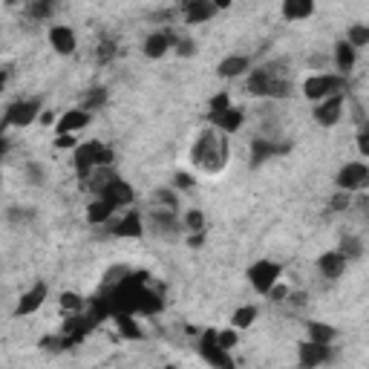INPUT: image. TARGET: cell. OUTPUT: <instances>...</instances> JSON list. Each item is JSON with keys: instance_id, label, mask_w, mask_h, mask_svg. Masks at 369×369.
<instances>
[{"instance_id": "cell-1", "label": "cell", "mask_w": 369, "mask_h": 369, "mask_svg": "<svg viewBox=\"0 0 369 369\" xmlns=\"http://www.w3.org/2000/svg\"><path fill=\"white\" fill-rule=\"evenodd\" d=\"M292 89L294 84L286 61H268L248 72V92L254 99H289Z\"/></svg>"}, {"instance_id": "cell-2", "label": "cell", "mask_w": 369, "mask_h": 369, "mask_svg": "<svg viewBox=\"0 0 369 369\" xmlns=\"http://www.w3.org/2000/svg\"><path fill=\"white\" fill-rule=\"evenodd\" d=\"M228 136L219 133L216 127H208L197 136L191 148V165L205 170V173H222L228 165Z\"/></svg>"}, {"instance_id": "cell-3", "label": "cell", "mask_w": 369, "mask_h": 369, "mask_svg": "<svg viewBox=\"0 0 369 369\" xmlns=\"http://www.w3.org/2000/svg\"><path fill=\"white\" fill-rule=\"evenodd\" d=\"M72 162H75V173L81 182H87L92 176L96 167H113L116 162V150L110 145H101V142H81L72 153Z\"/></svg>"}, {"instance_id": "cell-4", "label": "cell", "mask_w": 369, "mask_h": 369, "mask_svg": "<svg viewBox=\"0 0 369 369\" xmlns=\"http://www.w3.org/2000/svg\"><path fill=\"white\" fill-rule=\"evenodd\" d=\"M303 96L312 101V104H320L326 101L332 96H341V92H346V78L338 75V72H314L303 81Z\"/></svg>"}, {"instance_id": "cell-5", "label": "cell", "mask_w": 369, "mask_h": 369, "mask_svg": "<svg viewBox=\"0 0 369 369\" xmlns=\"http://www.w3.org/2000/svg\"><path fill=\"white\" fill-rule=\"evenodd\" d=\"M280 277H283V265L280 263H274V260H257L251 268H248V283L257 294H265L280 283Z\"/></svg>"}, {"instance_id": "cell-6", "label": "cell", "mask_w": 369, "mask_h": 369, "mask_svg": "<svg viewBox=\"0 0 369 369\" xmlns=\"http://www.w3.org/2000/svg\"><path fill=\"white\" fill-rule=\"evenodd\" d=\"M40 116H43L40 99H18L15 104L6 107L4 127H29V124L40 121Z\"/></svg>"}, {"instance_id": "cell-7", "label": "cell", "mask_w": 369, "mask_h": 369, "mask_svg": "<svg viewBox=\"0 0 369 369\" xmlns=\"http://www.w3.org/2000/svg\"><path fill=\"white\" fill-rule=\"evenodd\" d=\"M338 191H346V194H355V191H363L369 188V165L366 162H346L341 170H338Z\"/></svg>"}, {"instance_id": "cell-8", "label": "cell", "mask_w": 369, "mask_h": 369, "mask_svg": "<svg viewBox=\"0 0 369 369\" xmlns=\"http://www.w3.org/2000/svg\"><path fill=\"white\" fill-rule=\"evenodd\" d=\"M199 355L214 366V369H237L234 366V358L231 352H225L216 341V329H205L202 338H199Z\"/></svg>"}, {"instance_id": "cell-9", "label": "cell", "mask_w": 369, "mask_h": 369, "mask_svg": "<svg viewBox=\"0 0 369 369\" xmlns=\"http://www.w3.org/2000/svg\"><path fill=\"white\" fill-rule=\"evenodd\" d=\"M148 222H150V231H153V234L167 237V240L179 237V231H184L182 219L176 216V211H167V208H153L150 216H148Z\"/></svg>"}, {"instance_id": "cell-10", "label": "cell", "mask_w": 369, "mask_h": 369, "mask_svg": "<svg viewBox=\"0 0 369 369\" xmlns=\"http://www.w3.org/2000/svg\"><path fill=\"white\" fill-rule=\"evenodd\" d=\"M343 107H346V92H341V96H332L326 101L314 104L312 116H314V124L320 127H335L341 119H343Z\"/></svg>"}, {"instance_id": "cell-11", "label": "cell", "mask_w": 369, "mask_h": 369, "mask_svg": "<svg viewBox=\"0 0 369 369\" xmlns=\"http://www.w3.org/2000/svg\"><path fill=\"white\" fill-rule=\"evenodd\" d=\"M297 358H300V369H317V366L332 360V346H323V343H314V341H303L297 346Z\"/></svg>"}, {"instance_id": "cell-12", "label": "cell", "mask_w": 369, "mask_h": 369, "mask_svg": "<svg viewBox=\"0 0 369 369\" xmlns=\"http://www.w3.org/2000/svg\"><path fill=\"white\" fill-rule=\"evenodd\" d=\"M46 294H50V286L46 283H35L32 289H26L21 297H18V306H15V317H29V314H35L43 303H46Z\"/></svg>"}, {"instance_id": "cell-13", "label": "cell", "mask_w": 369, "mask_h": 369, "mask_svg": "<svg viewBox=\"0 0 369 369\" xmlns=\"http://www.w3.org/2000/svg\"><path fill=\"white\" fill-rule=\"evenodd\" d=\"M289 150H292V145H280V142H274V138H254L251 142V167H260L271 156H283Z\"/></svg>"}, {"instance_id": "cell-14", "label": "cell", "mask_w": 369, "mask_h": 369, "mask_svg": "<svg viewBox=\"0 0 369 369\" xmlns=\"http://www.w3.org/2000/svg\"><path fill=\"white\" fill-rule=\"evenodd\" d=\"M46 38H50V46H53L58 55H72V53L78 50V35H75L70 26H64V23L50 26Z\"/></svg>"}, {"instance_id": "cell-15", "label": "cell", "mask_w": 369, "mask_h": 369, "mask_svg": "<svg viewBox=\"0 0 369 369\" xmlns=\"http://www.w3.org/2000/svg\"><path fill=\"white\" fill-rule=\"evenodd\" d=\"M216 12H219V9H216V4H214V0H188V4L182 6L184 23H191V26L214 21V18H216Z\"/></svg>"}, {"instance_id": "cell-16", "label": "cell", "mask_w": 369, "mask_h": 369, "mask_svg": "<svg viewBox=\"0 0 369 369\" xmlns=\"http://www.w3.org/2000/svg\"><path fill=\"white\" fill-rule=\"evenodd\" d=\"M170 46H176V38L167 32V29H159V32H150L148 38H145V58H150V61H159V58H165L167 53H170Z\"/></svg>"}, {"instance_id": "cell-17", "label": "cell", "mask_w": 369, "mask_h": 369, "mask_svg": "<svg viewBox=\"0 0 369 369\" xmlns=\"http://www.w3.org/2000/svg\"><path fill=\"white\" fill-rule=\"evenodd\" d=\"M89 121H92V113H87L84 107H75V110H67L64 116H58L55 133L58 136H75L78 130L89 127Z\"/></svg>"}, {"instance_id": "cell-18", "label": "cell", "mask_w": 369, "mask_h": 369, "mask_svg": "<svg viewBox=\"0 0 369 369\" xmlns=\"http://www.w3.org/2000/svg\"><path fill=\"white\" fill-rule=\"evenodd\" d=\"M113 234L121 237V240H138V237L145 234V216L138 214V211H127L121 219H116Z\"/></svg>"}, {"instance_id": "cell-19", "label": "cell", "mask_w": 369, "mask_h": 369, "mask_svg": "<svg viewBox=\"0 0 369 369\" xmlns=\"http://www.w3.org/2000/svg\"><path fill=\"white\" fill-rule=\"evenodd\" d=\"M101 199L104 202H110L113 208H127V205H133V199H136V191H133V184L127 182V179H113L110 182V188L101 194Z\"/></svg>"}, {"instance_id": "cell-20", "label": "cell", "mask_w": 369, "mask_h": 369, "mask_svg": "<svg viewBox=\"0 0 369 369\" xmlns=\"http://www.w3.org/2000/svg\"><path fill=\"white\" fill-rule=\"evenodd\" d=\"M346 257L335 248V251H323L320 257H317V271H320V277L323 280H338V277L346 271Z\"/></svg>"}, {"instance_id": "cell-21", "label": "cell", "mask_w": 369, "mask_h": 369, "mask_svg": "<svg viewBox=\"0 0 369 369\" xmlns=\"http://www.w3.org/2000/svg\"><path fill=\"white\" fill-rule=\"evenodd\" d=\"M314 9H317V6L312 4V0H283V4H280V15H283V21H289V23H300V21L312 18Z\"/></svg>"}, {"instance_id": "cell-22", "label": "cell", "mask_w": 369, "mask_h": 369, "mask_svg": "<svg viewBox=\"0 0 369 369\" xmlns=\"http://www.w3.org/2000/svg\"><path fill=\"white\" fill-rule=\"evenodd\" d=\"M251 70H254V67H251V58H248V55H228V58L219 61L216 75H219V78H240V75H246V72H251Z\"/></svg>"}, {"instance_id": "cell-23", "label": "cell", "mask_w": 369, "mask_h": 369, "mask_svg": "<svg viewBox=\"0 0 369 369\" xmlns=\"http://www.w3.org/2000/svg\"><path fill=\"white\" fill-rule=\"evenodd\" d=\"M243 121H246L243 110H240V107H231L228 113H222V116L211 119V127H216V130H219V133H225V136H234V133L243 127Z\"/></svg>"}, {"instance_id": "cell-24", "label": "cell", "mask_w": 369, "mask_h": 369, "mask_svg": "<svg viewBox=\"0 0 369 369\" xmlns=\"http://www.w3.org/2000/svg\"><path fill=\"white\" fill-rule=\"evenodd\" d=\"M355 61H358V50H355V46H349L346 40H338L335 43V67H338V75L346 78L352 72Z\"/></svg>"}, {"instance_id": "cell-25", "label": "cell", "mask_w": 369, "mask_h": 369, "mask_svg": "<svg viewBox=\"0 0 369 369\" xmlns=\"http://www.w3.org/2000/svg\"><path fill=\"white\" fill-rule=\"evenodd\" d=\"M306 332H309V341L323 343V346H332L338 341V329L329 326V323H320V320H309L306 323Z\"/></svg>"}, {"instance_id": "cell-26", "label": "cell", "mask_w": 369, "mask_h": 369, "mask_svg": "<svg viewBox=\"0 0 369 369\" xmlns=\"http://www.w3.org/2000/svg\"><path fill=\"white\" fill-rule=\"evenodd\" d=\"M113 214H116V208L110 202H104L101 197H96L87 205V222L89 225H107L113 219Z\"/></svg>"}, {"instance_id": "cell-27", "label": "cell", "mask_w": 369, "mask_h": 369, "mask_svg": "<svg viewBox=\"0 0 369 369\" xmlns=\"http://www.w3.org/2000/svg\"><path fill=\"white\" fill-rule=\"evenodd\" d=\"M113 179H119V173H116L113 167H96V170H92V176H89L84 184H87V191H92L96 197H101V194L110 188Z\"/></svg>"}, {"instance_id": "cell-28", "label": "cell", "mask_w": 369, "mask_h": 369, "mask_svg": "<svg viewBox=\"0 0 369 369\" xmlns=\"http://www.w3.org/2000/svg\"><path fill=\"white\" fill-rule=\"evenodd\" d=\"M116 329H119V335L124 341H142L145 338V332H142V326H138L136 314H116Z\"/></svg>"}, {"instance_id": "cell-29", "label": "cell", "mask_w": 369, "mask_h": 369, "mask_svg": "<svg viewBox=\"0 0 369 369\" xmlns=\"http://www.w3.org/2000/svg\"><path fill=\"white\" fill-rule=\"evenodd\" d=\"M26 18L35 21V23H46L53 15H55V4H50V0H29V4L23 6Z\"/></svg>"}, {"instance_id": "cell-30", "label": "cell", "mask_w": 369, "mask_h": 369, "mask_svg": "<svg viewBox=\"0 0 369 369\" xmlns=\"http://www.w3.org/2000/svg\"><path fill=\"white\" fill-rule=\"evenodd\" d=\"M257 314H260V309H257L254 303H246V306H240L234 314H231V326H234L237 332H246V329H251V326H254Z\"/></svg>"}, {"instance_id": "cell-31", "label": "cell", "mask_w": 369, "mask_h": 369, "mask_svg": "<svg viewBox=\"0 0 369 369\" xmlns=\"http://www.w3.org/2000/svg\"><path fill=\"white\" fill-rule=\"evenodd\" d=\"M182 225H184V234H205V228H208V222H205V214H202L199 208L184 211V216H182Z\"/></svg>"}, {"instance_id": "cell-32", "label": "cell", "mask_w": 369, "mask_h": 369, "mask_svg": "<svg viewBox=\"0 0 369 369\" xmlns=\"http://www.w3.org/2000/svg\"><path fill=\"white\" fill-rule=\"evenodd\" d=\"M107 87H92V89H87V96H84V101H81V107L87 110V113H96V110H101L104 104H107Z\"/></svg>"}, {"instance_id": "cell-33", "label": "cell", "mask_w": 369, "mask_h": 369, "mask_svg": "<svg viewBox=\"0 0 369 369\" xmlns=\"http://www.w3.org/2000/svg\"><path fill=\"white\" fill-rule=\"evenodd\" d=\"M346 43L360 50V46H369V23H352L346 29Z\"/></svg>"}, {"instance_id": "cell-34", "label": "cell", "mask_w": 369, "mask_h": 369, "mask_svg": "<svg viewBox=\"0 0 369 369\" xmlns=\"http://www.w3.org/2000/svg\"><path fill=\"white\" fill-rule=\"evenodd\" d=\"M58 303H61V309H64V312H70V314H81V312H84V306H87V300H84L78 292H61Z\"/></svg>"}, {"instance_id": "cell-35", "label": "cell", "mask_w": 369, "mask_h": 369, "mask_svg": "<svg viewBox=\"0 0 369 369\" xmlns=\"http://www.w3.org/2000/svg\"><path fill=\"white\" fill-rule=\"evenodd\" d=\"M231 107H234V104H231V92H216V96L208 101V116H211V119H216V116L228 113Z\"/></svg>"}, {"instance_id": "cell-36", "label": "cell", "mask_w": 369, "mask_h": 369, "mask_svg": "<svg viewBox=\"0 0 369 369\" xmlns=\"http://www.w3.org/2000/svg\"><path fill=\"white\" fill-rule=\"evenodd\" d=\"M338 251H341L346 260H358V257L363 254V243H360L358 237H341V246H338Z\"/></svg>"}, {"instance_id": "cell-37", "label": "cell", "mask_w": 369, "mask_h": 369, "mask_svg": "<svg viewBox=\"0 0 369 369\" xmlns=\"http://www.w3.org/2000/svg\"><path fill=\"white\" fill-rule=\"evenodd\" d=\"M153 202H156V208H167V211H176V208H179V197H176V191H170V188H159V191L153 194Z\"/></svg>"}, {"instance_id": "cell-38", "label": "cell", "mask_w": 369, "mask_h": 369, "mask_svg": "<svg viewBox=\"0 0 369 369\" xmlns=\"http://www.w3.org/2000/svg\"><path fill=\"white\" fill-rule=\"evenodd\" d=\"M23 176H26L29 184H35V188L46 182V170H43L38 162H26V165H23Z\"/></svg>"}, {"instance_id": "cell-39", "label": "cell", "mask_w": 369, "mask_h": 369, "mask_svg": "<svg viewBox=\"0 0 369 369\" xmlns=\"http://www.w3.org/2000/svg\"><path fill=\"white\" fill-rule=\"evenodd\" d=\"M38 346H40L43 352H61V349H70V343H67L64 335H46V338H40Z\"/></svg>"}, {"instance_id": "cell-40", "label": "cell", "mask_w": 369, "mask_h": 369, "mask_svg": "<svg viewBox=\"0 0 369 369\" xmlns=\"http://www.w3.org/2000/svg\"><path fill=\"white\" fill-rule=\"evenodd\" d=\"M216 341H219V346L225 349V352H231L237 343H240V332L234 329V326H228V329H222V332H216Z\"/></svg>"}, {"instance_id": "cell-41", "label": "cell", "mask_w": 369, "mask_h": 369, "mask_svg": "<svg viewBox=\"0 0 369 369\" xmlns=\"http://www.w3.org/2000/svg\"><path fill=\"white\" fill-rule=\"evenodd\" d=\"M116 53H119V46H116V40H110V38H101V43H99V50H96L99 61H101V64H107V61H113V58H116Z\"/></svg>"}, {"instance_id": "cell-42", "label": "cell", "mask_w": 369, "mask_h": 369, "mask_svg": "<svg viewBox=\"0 0 369 369\" xmlns=\"http://www.w3.org/2000/svg\"><path fill=\"white\" fill-rule=\"evenodd\" d=\"M6 219H9V222H15V225H21V222L35 219V211H32V208H21V205H15V208H9Z\"/></svg>"}, {"instance_id": "cell-43", "label": "cell", "mask_w": 369, "mask_h": 369, "mask_svg": "<svg viewBox=\"0 0 369 369\" xmlns=\"http://www.w3.org/2000/svg\"><path fill=\"white\" fill-rule=\"evenodd\" d=\"M176 55H179V58L197 55V43H194L191 38H176Z\"/></svg>"}, {"instance_id": "cell-44", "label": "cell", "mask_w": 369, "mask_h": 369, "mask_svg": "<svg viewBox=\"0 0 369 369\" xmlns=\"http://www.w3.org/2000/svg\"><path fill=\"white\" fill-rule=\"evenodd\" d=\"M349 205H352V194H346V191H335V197L329 199V208H332V211H338V214H341V211H346Z\"/></svg>"}, {"instance_id": "cell-45", "label": "cell", "mask_w": 369, "mask_h": 369, "mask_svg": "<svg viewBox=\"0 0 369 369\" xmlns=\"http://www.w3.org/2000/svg\"><path fill=\"white\" fill-rule=\"evenodd\" d=\"M173 184H176L179 191H194V184H197V182H194L191 173H182V170H179V173L173 176Z\"/></svg>"}, {"instance_id": "cell-46", "label": "cell", "mask_w": 369, "mask_h": 369, "mask_svg": "<svg viewBox=\"0 0 369 369\" xmlns=\"http://www.w3.org/2000/svg\"><path fill=\"white\" fill-rule=\"evenodd\" d=\"M286 297H292V292H289V286H283V283H277V286L268 292V300H274V303H283Z\"/></svg>"}, {"instance_id": "cell-47", "label": "cell", "mask_w": 369, "mask_h": 369, "mask_svg": "<svg viewBox=\"0 0 369 369\" xmlns=\"http://www.w3.org/2000/svg\"><path fill=\"white\" fill-rule=\"evenodd\" d=\"M55 148H58V150H72V153H75L78 138H75V136H58V138H55Z\"/></svg>"}, {"instance_id": "cell-48", "label": "cell", "mask_w": 369, "mask_h": 369, "mask_svg": "<svg viewBox=\"0 0 369 369\" xmlns=\"http://www.w3.org/2000/svg\"><path fill=\"white\" fill-rule=\"evenodd\" d=\"M358 153H360L363 159H369V127H363V130L358 133Z\"/></svg>"}, {"instance_id": "cell-49", "label": "cell", "mask_w": 369, "mask_h": 369, "mask_svg": "<svg viewBox=\"0 0 369 369\" xmlns=\"http://www.w3.org/2000/svg\"><path fill=\"white\" fill-rule=\"evenodd\" d=\"M205 237H208V231H205V234H188V240H184V243H188L191 248H202V246H205Z\"/></svg>"}, {"instance_id": "cell-50", "label": "cell", "mask_w": 369, "mask_h": 369, "mask_svg": "<svg viewBox=\"0 0 369 369\" xmlns=\"http://www.w3.org/2000/svg\"><path fill=\"white\" fill-rule=\"evenodd\" d=\"M40 124H46V127H50V124H58V119H55V113H53V110H46V113L40 116Z\"/></svg>"}, {"instance_id": "cell-51", "label": "cell", "mask_w": 369, "mask_h": 369, "mask_svg": "<svg viewBox=\"0 0 369 369\" xmlns=\"http://www.w3.org/2000/svg\"><path fill=\"white\" fill-rule=\"evenodd\" d=\"M165 369H176V366H165Z\"/></svg>"}]
</instances>
